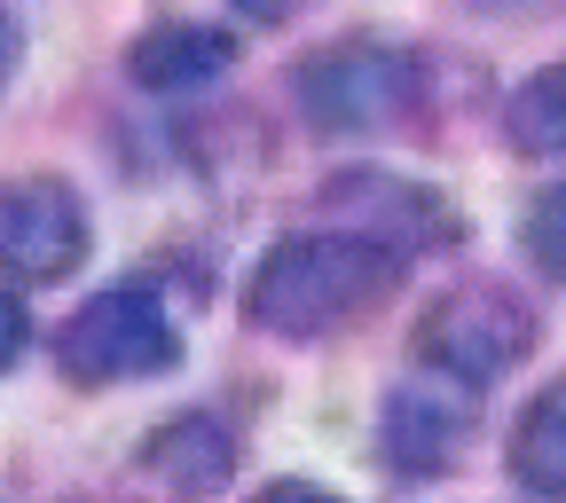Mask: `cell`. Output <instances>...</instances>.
I'll use <instances>...</instances> for the list:
<instances>
[{
    "label": "cell",
    "mask_w": 566,
    "mask_h": 503,
    "mask_svg": "<svg viewBox=\"0 0 566 503\" xmlns=\"http://www.w3.org/2000/svg\"><path fill=\"white\" fill-rule=\"evenodd\" d=\"M17 63H24V17L0 0V95H9V80H17Z\"/></svg>",
    "instance_id": "cell-14"
},
{
    "label": "cell",
    "mask_w": 566,
    "mask_h": 503,
    "mask_svg": "<svg viewBox=\"0 0 566 503\" xmlns=\"http://www.w3.org/2000/svg\"><path fill=\"white\" fill-rule=\"evenodd\" d=\"M520 244H527L535 275L566 283V181H551V189H543V197L520 212Z\"/></svg>",
    "instance_id": "cell-12"
},
{
    "label": "cell",
    "mask_w": 566,
    "mask_h": 503,
    "mask_svg": "<svg viewBox=\"0 0 566 503\" xmlns=\"http://www.w3.org/2000/svg\"><path fill=\"white\" fill-rule=\"evenodd\" d=\"M535 338H543V323H535V307L512 292V283L472 275V283H457V292H441L424 307L417 363H433L449 378H472V386H495L504 370H520L535 354Z\"/></svg>",
    "instance_id": "cell-4"
},
{
    "label": "cell",
    "mask_w": 566,
    "mask_h": 503,
    "mask_svg": "<svg viewBox=\"0 0 566 503\" xmlns=\"http://www.w3.org/2000/svg\"><path fill=\"white\" fill-rule=\"evenodd\" d=\"M87 260V205L63 174H17L0 181V275L17 283H63Z\"/></svg>",
    "instance_id": "cell-7"
},
{
    "label": "cell",
    "mask_w": 566,
    "mask_h": 503,
    "mask_svg": "<svg viewBox=\"0 0 566 503\" xmlns=\"http://www.w3.org/2000/svg\"><path fill=\"white\" fill-rule=\"evenodd\" d=\"M252 503H338V495H331L323 480H268Z\"/></svg>",
    "instance_id": "cell-15"
},
{
    "label": "cell",
    "mask_w": 566,
    "mask_h": 503,
    "mask_svg": "<svg viewBox=\"0 0 566 503\" xmlns=\"http://www.w3.org/2000/svg\"><path fill=\"white\" fill-rule=\"evenodd\" d=\"M323 221H338V229H363V237H378V244H394L401 260H417V252H441V244H457L464 237V212L433 189V181H401V174H370V166H346V174H331L323 181Z\"/></svg>",
    "instance_id": "cell-6"
},
{
    "label": "cell",
    "mask_w": 566,
    "mask_h": 503,
    "mask_svg": "<svg viewBox=\"0 0 566 503\" xmlns=\"http://www.w3.org/2000/svg\"><path fill=\"white\" fill-rule=\"evenodd\" d=\"M504 464H512V480H520L535 503H566V378H551V386L520 409Z\"/></svg>",
    "instance_id": "cell-10"
},
{
    "label": "cell",
    "mask_w": 566,
    "mask_h": 503,
    "mask_svg": "<svg viewBox=\"0 0 566 503\" xmlns=\"http://www.w3.org/2000/svg\"><path fill=\"white\" fill-rule=\"evenodd\" d=\"M229 63H237V32L197 24V17H166L126 40V80L142 95H197L212 80H229Z\"/></svg>",
    "instance_id": "cell-9"
},
{
    "label": "cell",
    "mask_w": 566,
    "mask_h": 503,
    "mask_svg": "<svg viewBox=\"0 0 566 503\" xmlns=\"http://www.w3.org/2000/svg\"><path fill=\"white\" fill-rule=\"evenodd\" d=\"M126 480L150 495V503H212V495L237 480V433H229V417H212V409L166 417L158 433H142Z\"/></svg>",
    "instance_id": "cell-8"
},
{
    "label": "cell",
    "mask_w": 566,
    "mask_h": 503,
    "mask_svg": "<svg viewBox=\"0 0 566 503\" xmlns=\"http://www.w3.org/2000/svg\"><path fill=\"white\" fill-rule=\"evenodd\" d=\"M229 9H237L244 24H292L300 9H315V0H229Z\"/></svg>",
    "instance_id": "cell-16"
},
{
    "label": "cell",
    "mask_w": 566,
    "mask_h": 503,
    "mask_svg": "<svg viewBox=\"0 0 566 503\" xmlns=\"http://www.w3.org/2000/svg\"><path fill=\"white\" fill-rule=\"evenodd\" d=\"M480 9H495V17H558L566 0H480Z\"/></svg>",
    "instance_id": "cell-17"
},
{
    "label": "cell",
    "mask_w": 566,
    "mask_h": 503,
    "mask_svg": "<svg viewBox=\"0 0 566 503\" xmlns=\"http://www.w3.org/2000/svg\"><path fill=\"white\" fill-rule=\"evenodd\" d=\"M401 252L363 237V229H300L275 237L252 275H244V323L268 338H331L346 323H363L370 307H386V292L401 283Z\"/></svg>",
    "instance_id": "cell-1"
},
{
    "label": "cell",
    "mask_w": 566,
    "mask_h": 503,
    "mask_svg": "<svg viewBox=\"0 0 566 503\" xmlns=\"http://www.w3.org/2000/svg\"><path fill=\"white\" fill-rule=\"evenodd\" d=\"M480 425V386L417 363L409 378L386 386L378 401V464L394 480H433L464 457V433Z\"/></svg>",
    "instance_id": "cell-5"
},
{
    "label": "cell",
    "mask_w": 566,
    "mask_h": 503,
    "mask_svg": "<svg viewBox=\"0 0 566 503\" xmlns=\"http://www.w3.org/2000/svg\"><path fill=\"white\" fill-rule=\"evenodd\" d=\"M24 338H32V323H24V300L17 292H0V370L24 354Z\"/></svg>",
    "instance_id": "cell-13"
},
{
    "label": "cell",
    "mask_w": 566,
    "mask_h": 503,
    "mask_svg": "<svg viewBox=\"0 0 566 503\" xmlns=\"http://www.w3.org/2000/svg\"><path fill=\"white\" fill-rule=\"evenodd\" d=\"M504 134H512V150H527V158H566V55L527 71V80L512 87Z\"/></svg>",
    "instance_id": "cell-11"
},
{
    "label": "cell",
    "mask_w": 566,
    "mask_h": 503,
    "mask_svg": "<svg viewBox=\"0 0 566 503\" xmlns=\"http://www.w3.org/2000/svg\"><path fill=\"white\" fill-rule=\"evenodd\" d=\"M181 363V331L150 283H103V292L55 331V370L71 386H134Z\"/></svg>",
    "instance_id": "cell-3"
},
{
    "label": "cell",
    "mask_w": 566,
    "mask_h": 503,
    "mask_svg": "<svg viewBox=\"0 0 566 503\" xmlns=\"http://www.w3.org/2000/svg\"><path fill=\"white\" fill-rule=\"evenodd\" d=\"M424 80L433 71H424L417 48L354 32V40H331V48L300 55L292 103L323 134H401V126L424 118Z\"/></svg>",
    "instance_id": "cell-2"
}]
</instances>
